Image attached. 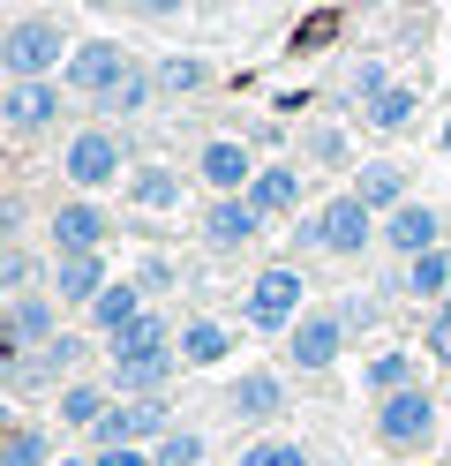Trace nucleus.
Listing matches in <instances>:
<instances>
[{"mask_svg":"<svg viewBox=\"0 0 451 466\" xmlns=\"http://www.w3.org/2000/svg\"><path fill=\"white\" fill-rule=\"evenodd\" d=\"M159 68V98H203L210 83H219V68L203 61V53H166V61H150Z\"/></svg>","mask_w":451,"mask_h":466,"instance_id":"obj_27","label":"nucleus"},{"mask_svg":"<svg viewBox=\"0 0 451 466\" xmlns=\"http://www.w3.org/2000/svg\"><path fill=\"white\" fill-rule=\"evenodd\" d=\"M361 8H376V0H361Z\"/></svg>","mask_w":451,"mask_h":466,"instance_id":"obj_46","label":"nucleus"},{"mask_svg":"<svg viewBox=\"0 0 451 466\" xmlns=\"http://www.w3.org/2000/svg\"><path fill=\"white\" fill-rule=\"evenodd\" d=\"M0 339H8L15 354H38V346H53V339H60V301H53V286L0 301Z\"/></svg>","mask_w":451,"mask_h":466,"instance_id":"obj_12","label":"nucleus"},{"mask_svg":"<svg viewBox=\"0 0 451 466\" xmlns=\"http://www.w3.org/2000/svg\"><path fill=\"white\" fill-rule=\"evenodd\" d=\"M256 173H263L256 143H241V136H203V143H196V181H203L210 196H249Z\"/></svg>","mask_w":451,"mask_h":466,"instance_id":"obj_9","label":"nucleus"},{"mask_svg":"<svg viewBox=\"0 0 451 466\" xmlns=\"http://www.w3.org/2000/svg\"><path fill=\"white\" fill-rule=\"evenodd\" d=\"M173 339H180V324H173V316L143 309V316H136L128 331H113V339H106V361H128V354H166Z\"/></svg>","mask_w":451,"mask_h":466,"instance_id":"obj_25","label":"nucleus"},{"mask_svg":"<svg viewBox=\"0 0 451 466\" xmlns=\"http://www.w3.org/2000/svg\"><path fill=\"white\" fill-rule=\"evenodd\" d=\"M301 188H309V181H301L293 158H263V173L249 181V203L263 218H301Z\"/></svg>","mask_w":451,"mask_h":466,"instance_id":"obj_20","label":"nucleus"},{"mask_svg":"<svg viewBox=\"0 0 451 466\" xmlns=\"http://www.w3.org/2000/svg\"><path fill=\"white\" fill-rule=\"evenodd\" d=\"M23 218H30V211H23V196H8V203H0V226H8V241L23 233Z\"/></svg>","mask_w":451,"mask_h":466,"instance_id":"obj_43","label":"nucleus"},{"mask_svg":"<svg viewBox=\"0 0 451 466\" xmlns=\"http://www.w3.org/2000/svg\"><path fill=\"white\" fill-rule=\"evenodd\" d=\"M113 391L120 399H166V384L180 376V346H166V354H128V361H106Z\"/></svg>","mask_w":451,"mask_h":466,"instance_id":"obj_16","label":"nucleus"},{"mask_svg":"<svg viewBox=\"0 0 451 466\" xmlns=\"http://www.w3.org/2000/svg\"><path fill=\"white\" fill-rule=\"evenodd\" d=\"M90 466H159V459H150V444H106L90 451Z\"/></svg>","mask_w":451,"mask_h":466,"instance_id":"obj_41","label":"nucleus"},{"mask_svg":"<svg viewBox=\"0 0 451 466\" xmlns=\"http://www.w3.org/2000/svg\"><path fill=\"white\" fill-rule=\"evenodd\" d=\"M421 113V83H384V91L361 106V128H376V136H399L406 121Z\"/></svg>","mask_w":451,"mask_h":466,"instance_id":"obj_26","label":"nucleus"},{"mask_svg":"<svg viewBox=\"0 0 451 466\" xmlns=\"http://www.w3.org/2000/svg\"><path fill=\"white\" fill-rule=\"evenodd\" d=\"M233 466H316L309 444H286V436H263V444H241Z\"/></svg>","mask_w":451,"mask_h":466,"instance_id":"obj_34","label":"nucleus"},{"mask_svg":"<svg viewBox=\"0 0 451 466\" xmlns=\"http://www.w3.org/2000/svg\"><path fill=\"white\" fill-rule=\"evenodd\" d=\"M68 53H76V38H68V23L60 15H46V8H30V15H15L8 31H0V76H60L68 68Z\"/></svg>","mask_w":451,"mask_h":466,"instance_id":"obj_2","label":"nucleus"},{"mask_svg":"<svg viewBox=\"0 0 451 466\" xmlns=\"http://www.w3.org/2000/svg\"><path fill=\"white\" fill-rule=\"evenodd\" d=\"M293 256H323V211H301L293 218Z\"/></svg>","mask_w":451,"mask_h":466,"instance_id":"obj_40","label":"nucleus"},{"mask_svg":"<svg viewBox=\"0 0 451 466\" xmlns=\"http://www.w3.org/2000/svg\"><path fill=\"white\" fill-rule=\"evenodd\" d=\"M316 211H323V256H339V264H361L369 248H384V218H376L354 188H339L331 203H316Z\"/></svg>","mask_w":451,"mask_h":466,"instance_id":"obj_6","label":"nucleus"},{"mask_svg":"<svg viewBox=\"0 0 451 466\" xmlns=\"http://www.w3.org/2000/svg\"><path fill=\"white\" fill-rule=\"evenodd\" d=\"M406 384H421V361L399 354V346L376 354V361H361V391H369V399H391V391H406Z\"/></svg>","mask_w":451,"mask_h":466,"instance_id":"obj_29","label":"nucleus"},{"mask_svg":"<svg viewBox=\"0 0 451 466\" xmlns=\"http://www.w3.org/2000/svg\"><path fill=\"white\" fill-rule=\"evenodd\" d=\"M173 429V414H166V399H113V414L90 429V444H159V436Z\"/></svg>","mask_w":451,"mask_h":466,"instance_id":"obj_13","label":"nucleus"},{"mask_svg":"<svg viewBox=\"0 0 451 466\" xmlns=\"http://www.w3.org/2000/svg\"><path fill=\"white\" fill-rule=\"evenodd\" d=\"M339 316H346L354 331H384V294H346Z\"/></svg>","mask_w":451,"mask_h":466,"instance_id":"obj_36","label":"nucleus"},{"mask_svg":"<svg viewBox=\"0 0 451 466\" xmlns=\"http://www.w3.org/2000/svg\"><path fill=\"white\" fill-rule=\"evenodd\" d=\"M53 466H90V459H53Z\"/></svg>","mask_w":451,"mask_h":466,"instance_id":"obj_45","label":"nucleus"},{"mask_svg":"<svg viewBox=\"0 0 451 466\" xmlns=\"http://www.w3.org/2000/svg\"><path fill=\"white\" fill-rule=\"evenodd\" d=\"M226 414H233L241 429H263V421H279V414H286V384H279L271 369H249V376H241V384L226 391Z\"/></svg>","mask_w":451,"mask_h":466,"instance_id":"obj_19","label":"nucleus"},{"mask_svg":"<svg viewBox=\"0 0 451 466\" xmlns=\"http://www.w3.org/2000/svg\"><path fill=\"white\" fill-rule=\"evenodd\" d=\"M46 241H53V256L106 248L113 241V211H106V203H90V196H68V203H53V211H46Z\"/></svg>","mask_w":451,"mask_h":466,"instance_id":"obj_10","label":"nucleus"},{"mask_svg":"<svg viewBox=\"0 0 451 466\" xmlns=\"http://www.w3.org/2000/svg\"><path fill=\"white\" fill-rule=\"evenodd\" d=\"M143 309H150V294H143V286H136V279H113V286H106V294H98V301H90V309H83V316H90V339H98V346H106L113 331H128V324H136V316H143Z\"/></svg>","mask_w":451,"mask_h":466,"instance_id":"obj_22","label":"nucleus"},{"mask_svg":"<svg viewBox=\"0 0 451 466\" xmlns=\"http://www.w3.org/2000/svg\"><path fill=\"white\" fill-rule=\"evenodd\" d=\"M421 354L451 369V301H444V309H429V331H421Z\"/></svg>","mask_w":451,"mask_h":466,"instance_id":"obj_37","label":"nucleus"},{"mask_svg":"<svg viewBox=\"0 0 451 466\" xmlns=\"http://www.w3.org/2000/svg\"><path fill=\"white\" fill-rule=\"evenodd\" d=\"M120 15H180V0H113Z\"/></svg>","mask_w":451,"mask_h":466,"instance_id":"obj_42","label":"nucleus"},{"mask_svg":"<svg viewBox=\"0 0 451 466\" xmlns=\"http://www.w3.org/2000/svg\"><path fill=\"white\" fill-rule=\"evenodd\" d=\"M150 459H159V466H203V459H210V444H203L196 429H166L159 444H150Z\"/></svg>","mask_w":451,"mask_h":466,"instance_id":"obj_33","label":"nucleus"},{"mask_svg":"<svg viewBox=\"0 0 451 466\" xmlns=\"http://www.w3.org/2000/svg\"><path fill=\"white\" fill-rule=\"evenodd\" d=\"M46 286H53V301L60 309H90L113 286V264H106V248H83V256H53V271H46Z\"/></svg>","mask_w":451,"mask_h":466,"instance_id":"obj_14","label":"nucleus"},{"mask_svg":"<svg viewBox=\"0 0 451 466\" xmlns=\"http://www.w3.org/2000/svg\"><path fill=\"white\" fill-rule=\"evenodd\" d=\"M113 399H120L113 376H76V384L53 391V414H60V429H83V436H90V429L113 414Z\"/></svg>","mask_w":451,"mask_h":466,"instance_id":"obj_17","label":"nucleus"},{"mask_svg":"<svg viewBox=\"0 0 451 466\" xmlns=\"http://www.w3.org/2000/svg\"><path fill=\"white\" fill-rule=\"evenodd\" d=\"M173 279H180V264H173V256H143V271H136V286H143L150 301H159V294H173Z\"/></svg>","mask_w":451,"mask_h":466,"instance_id":"obj_38","label":"nucleus"},{"mask_svg":"<svg viewBox=\"0 0 451 466\" xmlns=\"http://www.w3.org/2000/svg\"><path fill=\"white\" fill-rule=\"evenodd\" d=\"M354 196L369 203L376 218H391L399 203H414V173H406L399 158H361V166H354Z\"/></svg>","mask_w":451,"mask_h":466,"instance_id":"obj_18","label":"nucleus"},{"mask_svg":"<svg viewBox=\"0 0 451 466\" xmlns=\"http://www.w3.org/2000/svg\"><path fill=\"white\" fill-rule=\"evenodd\" d=\"M180 369H219L233 354V324H219V316H180Z\"/></svg>","mask_w":451,"mask_h":466,"instance_id":"obj_23","label":"nucleus"},{"mask_svg":"<svg viewBox=\"0 0 451 466\" xmlns=\"http://www.w3.org/2000/svg\"><path fill=\"white\" fill-rule=\"evenodd\" d=\"M301 143H309V166H323V173H346L354 166V143H346V128H331V121H316V128H301Z\"/></svg>","mask_w":451,"mask_h":466,"instance_id":"obj_31","label":"nucleus"},{"mask_svg":"<svg viewBox=\"0 0 451 466\" xmlns=\"http://www.w3.org/2000/svg\"><path fill=\"white\" fill-rule=\"evenodd\" d=\"M46 271H53V264H38L23 241H8V256H0V301H8V294H38Z\"/></svg>","mask_w":451,"mask_h":466,"instance_id":"obj_32","label":"nucleus"},{"mask_svg":"<svg viewBox=\"0 0 451 466\" xmlns=\"http://www.w3.org/2000/svg\"><path fill=\"white\" fill-rule=\"evenodd\" d=\"M120 196L136 203V211H180V166H136Z\"/></svg>","mask_w":451,"mask_h":466,"instance_id":"obj_28","label":"nucleus"},{"mask_svg":"<svg viewBox=\"0 0 451 466\" xmlns=\"http://www.w3.org/2000/svg\"><path fill=\"white\" fill-rule=\"evenodd\" d=\"M301 316H309V286H301L293 264H263L249 279V294H241V324L263 331V339H286Z\"/></svg>","mask_w":451,"mask_h":466,"instance_id":"obj_3","label":"nucleus"},{"mask_svg":"<svg viewBox=\"0 0 451 466\" xmlns=\"http://www.w3.org/2000/svg\"><path fill=\"white\" fill-rule=\"evenodd\" d=\"M83 361H90V339H83V331H60L53 346H38V369H46V384H53V391H60V384H76Z\"/></svg>","mask_w":451,"mask_h":466,"instance_id":"obj_30","label":"nucleus"},{"mask_svg":"<svg viewBox=\"0 0 451 466\" xmlns=\"http://www.w3.org/2000/svg\"><path fill=\"white\" fill-rule=\"evenodd\" d=\"M436 143H444V158H451V121H444V136H436Z\"/></svg>","mask_w":451,"mask_h":466,"instance_id":"obj_44","label":"nucleus"},{"mask_svg":"<svg viewBox=\"0 0 451 466\" xmlns=\"http://www.w3.org/2000/svg\"><path fill=\"white\" fill-rule=\"evenodd\" d=\"M384 83H399V76H391L384 61H361V68H354V106H369V98L384 91Z\"/></svg>","mask_w":451,"mask_h":466,"instance_id":"obj_39","label":"nucleus"},{"mask_svg":"<svg viewBox=\"0 0 451 466\" xmlns=\"http://www.w3.org/2000/svg\"><path fill=\"white\" fill-rule=\"evenodd\" d=\"M399 294H406V301H429V309H444V301H451V248L406 256V264H399Z\"/></svg>","mask_w":451,"mask_h":466,"instance_id":"obj_24","label":"nucleus"},{"mask_svg":"<svg viewBox=\"0 0 451 466\" xmlns=\"http://www.w3.org/2000/svg\"><path fill=\"white\" fill-rule=\"evenodd\" d=\"M384 248L399 256V264H406V256H429V248H444V211H436L429 196L399 203V211L384 218Z\"/></svg>","mask_w":451,"mask_h":466,"instance_id":"obj_15","label":"nucleus"},{"mask_svg":"<svg viewBox=\"0 0 451 466\" xmlns=\"http://www.w3.org/2000/svg\"><path fill=\"white\" fill-rule=\"evenodd\" d=\"M128 68H136V53L120 46V38H76V53H68V68H60V83H68L76 98L98 106V98H106Z\"/></svg>","mask_w":451,"mask_h":466,"instance_id":"obj_8","label":"nucleus"},{"mask_svg":"<svg viewBox=\"0 0 451 466\" xmlns=\"http://www.w3.org/2000/svg\"><path fill=\"white\" fill-rule=\"evenodd\" d=\"M346 339H354V324H346L339 309H309V316L286 331V361H293L301 376H323V369L346 361Z\"/></svg>","mask_w":451,"mask_h":466,"instance_id":"obj_7","label":"nucleus"},{"mask_svg":"<svg viewBox=\"0 0 451 466\" xmlns=\"http://www.w3.org/2000/svg\"><path fill=\"white\" fill-rule=\"evenodd\" d=\"M128 128L113 121H90V128H68L60 136V181H68L76 196H98L113 181H128Z\"/></svg>","mask_w":451,"mask_h":466,"instance_id":"obj_1","label":"nucleus"},{"mask_svg":"<svg viewBox=\"0 0 451 466\" xmlns=\"http://www.w3.org/2000/svg\"><path fill=\"white\" fill-rule=\"evenodd\" d=\"M68 98L76 91L60 76H15V83H0V128L8 136H53Z\"/></svg>","mask_w":451,"mask_h":466,"instance_id":"obj_5","label":"nucleus"},{"mask_svg":"<svg viewBox=\"0 0 451 466\" xmlns=\"http://www.w3.org/2000/svg\"><path fill=\"white\" fill-rule=\"evenodd\" d=\"M263 211L249 196H210L203 203V218H196V233H203V248H219V256H241V248H256L263 241Z\"/></svg>","mask_w":451,"mask_h":466,"instance_id":"obj_11","label":"nucleus"},{"mask_svg":"<svg viewBox=\"0 0 451 466\" xmlns=\"http://www.w3.org/2000/svg\"><path fill=\"white\" fill-rule=\"evenodd\" d=\"M0 466H53L46 429H8V451H0Z\"/></svg>","mask_w":451,"mask_h":466,"instance_id":"obj_35","label":"nucleus"},{"mask_svg":"<svg viewBox=\"0 0 451 466\" xmlns=\"http://www.w3.org/2000/svg\"><path fill=\"white\" fill-rule=\"evenodd\" d=\"M436 421H444V399H436L429 384H406V391L376 399V444H384V451H421V444H436Z\"/></svg>","mask_w":451,"mask_h":466,"instance_id":"obj_4","label":"nucleus"},{"mask_svg":"<svg viewBox=\"0 0 451 466\" xmlns=\"http://www.w3.org/2000/svg\"><path fill=\"white\" fill-rule=\"evenodd\" d=\"M150 106H159V68H143V61H136V68L120 76V83H113L106 98H98V121H113V128H128V121H143Z\"/></svg>","mask_w":451,"mask_h":466,"instance_id":"obj_21","label":"nucleus"}]
</instances>
